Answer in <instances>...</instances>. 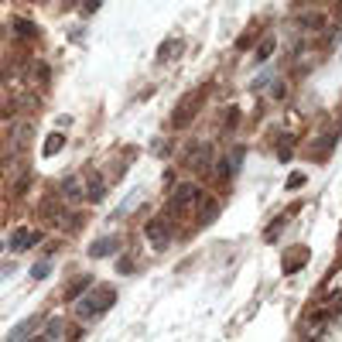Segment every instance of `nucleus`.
Listing matches in <instances>:
<instances>
[{
  "label": "nucleus",
  "instance_id": "obj_1",
  "mask_svg": "<svg viewBox=\"0 0 342 342\" xmlns=\"http://www.w3.org/2000/svg\"><path fill=\"white\" fill-rule=\"evenodd\" d=\"M113 301H116V291L110 284L96 287L93 294H82V301H79V318H82V322H86V318H96V315H103Z\"/></svg>",
  "mask_w": 342,
  "mask_h": 342
},
{
  "label": "nucleus",
  "instance_id": "obj_2",
  "mask_svg": "<svg viewBox=\"0 0 342 342\" xmlns=\"http://www.w3.org/2000/svg\"><path fill=\"white\" fill-rule=\"evenodd\" d=\"M195 199H199V189H192V185H182V189L171 195V209H175V212L192 209V206H195Z\"/></svg>",
  "mask_w": 342,
  "mask_h": 342
},
{
  "label": "nucleus",
  "instance_id": "obj_3",
  "mask_svg": "<svg viewBox=\"0 0 342 342\" xmlns=\"http://www.w3.org/2000/svg\"><path fill=\"white\" fill-rule=\"evenodd\" d=\"M147 236L154 240V247H157V250H164L171 243V229L164 226V219H151V223H147Z\"/></svg>",
  "mask_w": 342,
  "mask_h": 342
},
{
  "label": "nucleus",
  "instance_id": "obj_4",
  "mask_svg": "<svg viewBox=\"0 0 342 342\" xmlns=\"http://www.w3.org/2000/svg\"><path fill=\"white\" fill-rule=\"evenodd\" d=\"M38 240H41L38 229H18V233H14V240H11V247H14V250H28V247H35Z\"/></svg>",
  "mask_w": 342,
  "mask_h": 342
},
{
  "label": "nucleus",
  "instance_id": "obj_5",
  "mask_svg": "<svg viewBox=\"0 0 342 342\" xmlns=\"http://www.w3.org/2000/svg\"><path fill=\"white\" fill-rule=\"evenodd\" d=\"M195 99H199V96H185V99H182V106L175 110V116H171V120H175V127L189 123V116L195 113Z\"/></svg>",
  "mask_w": 342,
  "mask_h": 342
},
{
  "label": "nucleus",
  "instance_id": "obj_6",
  "mask_svg": "<svg viewBox=\"0 0 342 342\" xmlns=\"http://www.w3.org/2000/svg\"><path fill=\"white\" fill-rule=\"evenodd\" d=\"M116 247H120V243H116L113 236H103L99 243L89 247V257H106V253H116Z\"/></svg>",
  "mask_w": 342,
  "mask_h": 342
},
{
  "label": "nucleus",
  "instance_id": "obj_7",
  "mask_svg": "<svg viewBox=\"0 0 342 342\" xmlns=\"http://www.w3.org/2000/svg\"><path fill=\"white\" fill-rule=\"evenodd\" d=\"M62 144H65V137H62V133H52V137L45 140V157H52V154H55Z\"/></svg>",
  "mask_w": 342,
  "mask_h": 342
},
{
  "label": "nucleus",
  "instance_id": "obj_8",
  "mask_svg": "<svg viewBox=\"0 0 342 342\" xmlns=\"http://www.w3.org/2000/svg\"><path fill=\"white\" fill-rule=\"evenodd\" d=\"M35 322H38V318H28L24 325H18V328H11V339H21V335H31V332H35Z\"/></svg>",
  "mask_w": 342,
  "mask_h": 342
},
{
  "label": "nucleus",
  "instance_id": "obj_9",
  "mask_svg": "<svg viewBox=\"0 0 342 342\" xmlns=\"http://www.w3.org/2000/svg\"><path fill=\"white\" fill-rule=\"evenodd\" d=\"M270 52H274V38L260 41V48H257V62H264V58H270Z\"/></svg>",
  "mask_w": 342,
  "mask_h": 342
},
{
  "label": "nucleus",
  "instance_id": "obj_10",
  "mask_svg": "<svg viewBox=\"0 0 342 342\" xmlns=\"http://www.w3.org/2000/svg\"><path fill=\"white\" fill-rule=\"evenodd\" d=\"M89 287V277H82V281H76V284L69 287V298H79V291H86Z\"/></svg>",
  "mask_w": 342,
  "mask_h": 342
},
{
  "label": "nucleus",
  "instance_id": "obj_11",
  "mask_svg": "<svg viewBox=\"0 0 342 342\" xmlns=\"http://www.w3.org/2000/svg\"><path fill=\"white\" fill-rule=\"evenodd\" d=\"M301 185H304V175H291V178H287V189L291 192H298Z\"/></svg>",
  "mask_w": 342,
  "mask_h": 342
},
{
  "label": "nucleus",
  "instance_id": "obj_12",
  "mask_svg": "<svg viewBox=\"0 0 342 342\" xmlns=\"http://www.w3.org/2000/svg\"><path fill=\"white\" fill-rule=\"evenodd\" d=\"M236 120H240V110H229V113H226V127H229V130L236 127Z\"/></svg>",
  "mask_w": 342,
  "mask_h": 342
},
{
  "label": "nucleus",
  "instance_id": "obj_13",
  "mask_svg": "<svg viewBox=\"0 0 342 342\" xmlns=\"http://www.w3.org/2000/svg\"><path fill=\"white\" fill-rule=\"evenodd\" d=\"M45 335H48V339H52V335H62V325H58V318H55V325H48V328H45Z\"/></svg>",
  "mask_w": 342,
  "mask_h": 342
},
{
  "label": "nucleus",
  "instance_id": "obj_14",
  "mask_svg": "<svg viewBox=\"0 0 342 342\" xmlns=\"http://www.w3.org/2000/svg\"><path fill=\"white\" fill-rule=\"evenodd\" d=\"M31 274H35L38 281H41V277H48V264H38V267H35V270H31Z\"/></svg>",
  "mask_w": 342,
  "mask_h": 342
},
{
  "label": "nucleus",
  "instance_id": "obj_15",
  "mask_svg": "<svg viewBox=\"0 0 342 342\" xmlns=\"http://www.w3.org/2000/svg\"><path fill=\"white\" fill-rule=\"evenodd\" d=\"M130 270H133V264L127 260V257H123V260H120V274H130Z\"/></svg>",
  "mask_w": 342,
  "mask_h": 342
}]
</instances>
